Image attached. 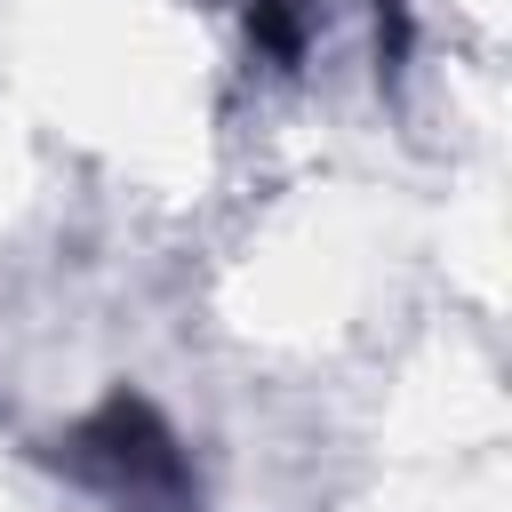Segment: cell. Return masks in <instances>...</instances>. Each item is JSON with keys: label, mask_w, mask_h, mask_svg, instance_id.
<instances>
[{"label": "cell", "mask_w": 512, "mask_h": 512, "mask_svg": "<svg viewBox=\"0 0 512 512\" xmlns=\"http://www.w3.org/2000/svg\"><path fill=\"white\" fill-rule=\"evenodd\" d=\"M56 456H64L80 480H96L104 496H120V504H184V496H192V472H184V456H176V432H168L136 392H112L96 416H80V424L56 440Z\"/></svg>", "instance_id": "cell-1"}]
</instances>
